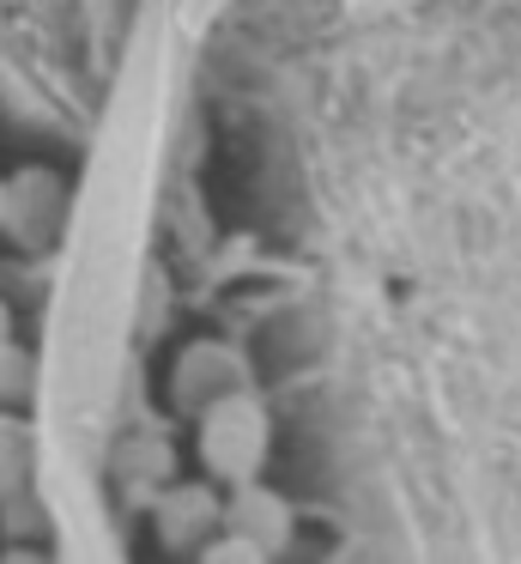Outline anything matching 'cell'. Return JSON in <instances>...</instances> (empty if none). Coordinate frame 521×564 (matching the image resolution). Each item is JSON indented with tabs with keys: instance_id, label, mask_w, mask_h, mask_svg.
<instances>
[{
	"instance_id": "1",
	"label": "cell",
	"mask_w": 521,
	"mask_h": 564,
	"mask_svg": "<svg viewBox=\"0 0 521 564\" xmlns=\"http://www.w3.org/2000/svg\"><path fill=\"white\" fill-rule=\"evenodd\" d=\"M170 116V25L145 19L121 62L116 98L97 128L85 183L67 213L55 304H48L43 346V431L79 449L85 462L109 449L116 377L140 316L145 280V225H152V183Z\"/></svg>"
},
{
	"instance_id": "2",
	"label": "cell",
	"mask_w": 521,
	"mask_h": 564,
	"mask_svg": "<svg viewBox=\"0 0 521 564\" xmlns=\"http://www.w3.org/2000/svg\"><path fill=\"white\" fill-rule=\"evenodd\" d=\"M36 498H43L67 558H116L121 552V540L109 534L104 498H97L91 462L79 449H67L61 437H48V431H43V455H36Z\"/></svg>"
},
{
	"instance_id": "3",
	"label": "cell",
	"mask_w": 521,
	"mask_h": 564,
	"mask_svg": "<svg viewBox=\"0 0 521 564\" xmlns=\"http://www.w3.org/2000/svg\"><path fill=\"white\" fill-rule=\"evenodd\" d=\"M200 462L213 479L242 486V479L261 474L267 462V406L249 389L218 394L213 406H200Z\"/></svg>"
},
{
	"instance_id": "4",
	"label": "cell",
	"mask_w": 521,
	"mask_h": 564,
	"mask_svg": "<svg viewBox=\"0 0 521 564\" xmlns=\"http://www.w3.org/2000/svg\"><path fill=\"white\" fill-rule=\"evenodd\" d=\"M225 528H230V534H242V540H254L261 558H267V552H279L291 540V510L261 486V479H242L237 498L225 503Z\"/></svg>"
},
{
	"instance_id": "5",
	"label": "cell",
	"mask_w": 521,
	"mask_h": 564,
	"mask_svg": "<svg viewBox=\"0 0 521 564\" xmlns=\"http://www.w3.org/2000/svg\"><path fill=\"white\" fill-rule=\"evenodd\" d=\"M213 522H225V516H218V503H213L206 486H176V491H164V503H158V534H164L176 552H188L194 534H206Z\"/></svg>"
},
{
	"instance_id": "6",
	"label": "cell",
	"mask_w": 521,
	"mask_h": 564,
	"mask_svg": "<svg viewBox=\"0 0 521 564\" xmlns=\"http://www.w3.org/2000/svg\"><path fill=\"white\" fill-rule=\"evenodd\" d=\"M36 455H43V425H19L0 413V498H12L19 486H36Z\"/></svg>"
},
{
	"instance_id": "7",
	"label": "cell",
	"mask_w": 521,
	"mask_h": 564,
	"mask_svg": "<svg viewBox=\"0 0 521 564\" xmlns=\"http://www.w3.org/2000/svg\"><path fill=\"white\" fill-rule=\"evenodd\" d=\"M43 213H67V195H61L43 171L24 176V183H12V195H7V225H12V231H36Z\"/></svg>"
},
{
	"instance_id": "8",
	"label": "cell",
	"mask_w": 521,
	"mask_h": 564,
	"mask_svg": "<svg viewBox=\"0 0 521 564\" xmlns=\"http://www.w3.org/2000/svg\"><path fill=\"white\" fill-rule=\"evenodd\" d=\"M43 394V358L19 352V340H0V401Z\"/></svg>"
},
{
	"instance_id": "9",
	"label": "cell",
	"mask_w": 521,
	"mask_h": 564,
	"mask_svg": "<svg viewBox=\"0 0 521 564\" xmlns=\"http://www.w3.org/2000/svg\"><path fill=\"white\" fill-rule=\"evenodd\" d=\"M0 340H12V322H7V304H0Z\"/></svg>"
},
{
	"instance_id": "10",
	"label": "cell",
	"mask_w": 521,
	"mask_h": 564,
	"mask_svg": "<svg viewBox=\"0 0 521 564\" xmlns=\"http://www.w3.org/2000/svg\"><path fill=\"white\" fill-rule=\"evenodd\" d=\"M7 195H12V183H0V225H7Z\"/></svg>"
}]
</instances>
